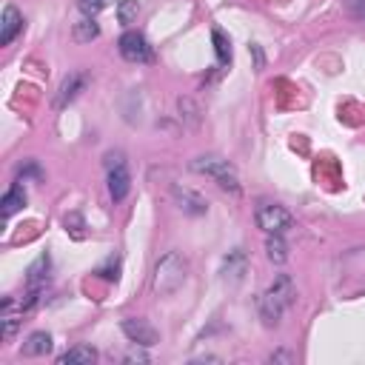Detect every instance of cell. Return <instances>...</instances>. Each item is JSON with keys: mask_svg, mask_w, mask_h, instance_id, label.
<instances>
[{"mask_svg": "<svg viewBox=\"0 0 365 365\" xmlns=\"http://www.w3.org/2000/svg\"><path fill=\"white\" fill-rule=\"evenodd\" d=\"M297 299V288H294V279L288 274H277L274 282L259 294V317L265 325H277L282 319V314L294 305Z\"/></svg>", "mask_w": 365, "mask_h": 365, "instance_id": "obj_1", "label": "cell"}, {"mask_svg": "<svg viewBox=\"0 0 365 365\" xmlns=\"http://www.w3.org/2000/svg\"><path fill=\"white\" fill-rule=\"evenodd\" d=\"M188 279V262L180 251H165L157 262H154V274H151V288L157 297H171L182 288V282Z\"/></svg>", "mask_w": 365, "mask_h": 365, "instance_id": "obj_2", "label": "cell"}, {"mask_svg": "<svg viewBox=\"0 0 365 365\" xmlns=\"http://www.w3.org/2000/svg\"><path fill=\"white\" fill-rule=\"evenodd\" d=\"M191 171L211 177V180H214L222 191H228V194H240V188H242L237 168H234L225 157H220V154H200V157H194V160H191Z\"/></svg>", "mask_w": 365, "mask_h": 365, "instance_id": "obj_3", "label": "cell"}, {"mask_svg": "<svg viewBox=\"0 0 365 365\" xmlns=\"http://www.w3.org/2000/svg\"><path fill=\"white\" fill-rule=\"evenodd\" d=\"M257 225L265 231V234H282L285 228L294 225V217L288 208L277 205V202H262L257 208Z\"/></svg>", "mask_w": 365, "mask_h": 365, "instance_id": "obj_4", "label": "cell"}, {"mask_svg": "<svg viewBox=\"0 0 365 365\" xmlns=\"http://www.w3.org/2000/svg\"><path fill=\"white\" fill-rule=\"evenodd\" d=\"M117 48H120V57L128 63H148L151 60V46H148L145 34H140V31H125L117 40Z\"/></svg>", "mask_w": 365, "mask_h": 365, "instance_id": "obj_5", "label": "cell"}, {"mask_svg": "<svg viewBox=\"0 0 365 365\" xmlns=\"http://www.w3.org/2000/svg\"><path fill=\"white\" fill-rule=\"evenodd\" d=\"M123 334H125L134 345H143V348H151V345L160 342L157 328H154L148 319H140V317H128V319H123Z\"/></svg>", "mask_w": 365, "mask_h": 365, "instance_id": "obj_6", "label": "cell"}, {"mask_svg": "<svg viewBox=\"0 0 365 365\" xmlns=\"http://www.w3.org/2000/svg\"><path fill=\"white\" fill-rule=\"evenodd\" d=\"M128 191H131V174H128L125 163L111 165V168H108V197H111L114 202H123V200L128 197Z\"/></svg>", "mask_w": 365, "mask_h": 365, "instance_id": "obj_7", "label": "cell"}, {"mask_svg": "<svg viewBox=\"0 0 365 365\" xmlns=\"http://www.w3.org/2000/svg\"><path fill=\"white\" fill-rule=\"evenodd\" d=\"M23 31V14L14 6H6L0 14V46H9Z\"/></svg>", "mask_w": 365, "mask_h": 365, "instance_id": "obj_8", "label": "cell"}, {"mask_svg": "<svg viewBox=\"0 0 365 365\" xmlns=\"http://www.w3.org/2000/svg\"><path fill=\"white\" fill-rule=\"evenodd\" d=\"M174 200H177V205H180L185 214H191V217H200V214L208 211V202H205L197 191H191V188L174 185Z\"/></svg>", "mask_w": 365, "mask_h": 365, "instance_id": "obj_9", "label": "cell"}, {"mask_svg": "<svg viewBox=\"0 0 365 365\" xmlns=\"http://www.w3.org/2000/svg\"><path fill=\"white\" fill-rule=\"evenodd\" d=\"M86 88V77L80 74V71H74V74H68L63 83H60V88H57V97H54V106L57 108H63V106H68L80 91Z\"/></svg>", "mask_w": 365, "mask_h": 365, "instance_id": "obj_10", "label": "cell"}, {"mask_svg": "<svg viewBox=\"0 0 365 365\" xmlns=\"http://www.w3.org/2000/svg\"><path fill=\"white\" fill-rule=\"evenodd\" d=\"M245 265H248L245 251H242V248H234V251H228V257L222 259V277H225L228 282H240L242 274H245Z\"/></svg>", "mask_w": 365, "mask_h": 365, "instance_id": "obj_11", "label": "cell"}, {"mask_svg": "<svg viewBox=\"0 0 365 365\" xmlns=\"http://www.w3.org/2000/svg\"><path fill=\"white\" fill-rule=\"evenodd\" d=\"M94 359H97V351L88 348V345H74V348H68L66 354L57 356L60 365H91Z\"/></svg>", "mask_w": 365, "mask_h": 365, "instance_id": "obj_12", "label": "cell"}, {"mask_svg": "<svg viewBox=\"0 0 365 365\" xmlns=\"http://www.w3.org/2000/svg\"><path fill=\"white\" fill-rule=\"evenodd\" d=\"M48 268H51L48 254H40V257L31 262V268H29V277H26L29 288H46V282H48Z\"/></svg>", "mask_w": 365, "mask_h": 365, "instance_id": "obj_13", "label": "cell"}, {"mask_svg": "<svg viewBox=\"0 0 365 365\" xmlns=\"http://www.w3.org/2000/svg\"><path fill=\"white\" fill-rule=\"evenodd\" d=\"M48 351H51V334H46V331H34L23 342V354L26 356H46Z\"/></svg>", "mask_w": 365, "mask_h": 365, "instance_id": "obj_14", "label": "cell"}, {"mask_svg": "<svg viewBox=\"0 0 365 365\" xmlns=\"http://www.w3.org/2000/svg\"><path fill=\"white\" fill-rule=\"evenodd\" d=\"M265 254H268V259L277 262V265H282V262L288 259V242L282 240V234H268V240H265Z\"/></svg>", "mask_w": 365, "mask_h": 365, "instance_id": "obj_15", "label": "cell"}, {"mask_svg": "<svg viewBox=\"0 0 365 365\" xmlns=\"http://www.w3.org/2000/svg\"><path fill=\"white\" fill-rule=\"evenodd\" d=\"M3 217H11L14 211H20L23 205H26V191L20 188V185H11L6 194H3Z\"/></svg>", "mask_w": 365, "mask_h": 365, "instance_id": "obj_16", "label": "cell"}, {"mask_svg": "<svg viewBox=\"0 0 365 365\" xmlns=\"http://www.w3.org/2000/svg\"><path fill=\"white\" fill-rule=\"evenodd\" d=\"M94 37H100V26L94 23V17H83L80 23H74V40L77 43H91Z\"/></svg>", "mask_w": 365, "mask_h": 365, "instance_id": "obj_17", "label": "cell"}, {"mask_svg": "<svg viewBox=\"0 0 365 365\" xmlns=\"http://www.w3.org/2000/svg\"><path fill=\"white\" fill-rule=\"evenodd\" d=\"M211 37H214L217 60H220V63H231V43H228V37H225L220 29H214V31H211Z\"/></svg>", "mask_w": 365, "mask_h": 365, "instance_id": "obj_18", "label": "cell"}, {"mask_svg": "<svg viewBox=\"0 0 365 365\" xmlns=\"http://www.w3.org/2000/svg\"><path fill=\"white\" fill-rule=\"evenodd\" d=\"M117 17H120V23H134V17H137V0H120L117 3Z\"/></svg>", "mask_w": 365, "mask_h": 365, "instance_id": "obj_19", "label": "cell"}, {"mask_svg": "<svg viewBox=\"0 0 365 365\" xmlns=\"http://www.w3.org/2000/svg\"><path fill=\"white\" fill-rule=\"evenodd\" d=\"M177 106H180V114H182V117H185L191 125H197V114H200V111H197L194 100H188V97H180V100H177Z\"/></svg>", "mask_w": 365, "mask_h": 365, "instance_id": "obj_20", "label": "cell"}, {"mask_svg": "<svg viewBox=\"0 0 365 365\" xmlns=\"http://www.w3.org/2000/svg\"><path fill=\"white\" fill-rule=\"evenodd\" d=\"M106 6H108V0H80V11H83L86 17H97Z\"/></svg>", "mask_w": 365, "mask_h": 365, "instance_id": "obj_21", "label": "cell"}, {"mask_svg": "<svg viewBox=\"0 0 365 365\" xmlns=\"http://www.w3.org/2000/svg\"><path fill=\"white\" fill-rule=\"evenodd\" d=\"M348 3V9L359 17V20H365V0H345Z\"/></svg>", "mask_w": 365, "mask_h": 365, "instance_id": "obj_22", "label": "cell"}, {"mask_svg": "<svg viewBox=\"0 0 365 365\" xmlns=\"http://www.w3.org/2000/svg\"><path fill=\"white\" fill-rule=\"evenodd\" d=\"M148 359H151V356H148L145 351H140V348H137V351H128V354H125V362H148Z\"/></svg>", "mask_w": 365, "mask_h": 365, "instance_id": "obj_23", "label": "cell"}]
</instances>
